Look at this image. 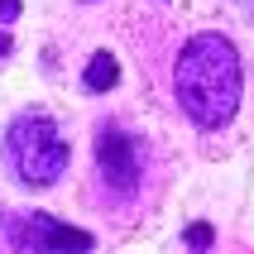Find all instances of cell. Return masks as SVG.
<instances>
[{
  "label": "cell",
  "instance_id": "1",
  "mask_svg": "<svg viewBox=\"0 0 254 254\" xmlns=\"http://www.w3.org/2000/svg\"><path fill=\"white\" fill-rule=\"evenodd\" d=\"M173 96H178V111L197 129H226L245 101L240 48L216 29L192 34L173 63Z\"/></svg>",
  "mask_w": 254,
  "mask_h": 254
},
{
  "label": "cell",
  "instance_id": "9",
  "mask_svg": "<svg viewBox=\"0 0 254 254\" xmlns=\"http://www.w3.org/2000/svg\"><path fill=\"white\" fill-rule=\"evenodd\" d=\"M240 5H245V10H250V14H254V0H240Z\"/></svg>",
  "mask_w": 254,
  "mask_h": 254
},
{
  "label": "cell",
  "instance_id": "3",
  "mask_svg": "<svg viewBox=\"0 0 254 254\" xmlns=\"http://www.w3.org/2000/svg\"><path fill=\"white\" fill-rule=\"evenodd\" d=\"M5 240L14 254H91L96 235L82 226H67L48 211H14L5 216Z\"/></svg>",
  "mask_w": 254,
  "mask_h": 254
},
{
  "label": "cell",
  "instance_id": "8",
  "mask_svg": "<svg viewBox=\"0 0 254 254\" xmlns=\"http://www.w3.org/2000/svg\"><path fill=\"white\" fill-rule=\"evenodd\" d=\"M14 53V34H10V29H0V58H10Z\"/></svg>",
  "mask_w": 254,
  "mask_h": 254
},
{
  "label": "cell",
  "instance_id": "6",
  "mask_svg": "<svg viewBox=\"0 0 254 254\" xmlns=\"http://www.w3.org/2000/svg\"><path fill=\"white\" fill-rule=\"evenodd\" d=\"M211 240H216V230L206 226V221H192V226H183V245H187V250L206 254V250H211Z\"/></svg>",
  "mask_w": 254,
  "mask_h": 254
},
{
  "label": "cell",
  "instance_id": "10",
  "mask_svg": "<svg viewBox=\"0 0 254 254\" xmlns=\"http://www.w3.org/2000/svg\"><path fill=\"white\" fill-rule=\"evenodd\" d=\"M0 226H5V216H0Z\"/></svg>",
  "mask_w": 254,
  "mask_h": 254
},
{
  "label": "cell",
  "instance_id": "2",
  "mask_svg": "<svg viewBox=\"0 0 254 254\" xmlns=\"http://www.w3.org/2000/svg\"><path fill=\"white\" fill-rule=\"evenodd\" d=\"M5 158L24 187H53L67 178L72 149L48 111H19L5 129Z\"/></svg>",
  "mask_w": 254,
  "mask_h": 254
},
{
  "label": "cell",
  "instance_id": "4",
  "mask_svg": "<svg viewBox=\"0 0 254 254\" xmlns=\"http://www.w3.org/2000/svg\"><path fill=\"white\" fill-rule=\"evenodd\" d=\"M96 173L101 183L111 187L115 197H134L139 192V178H144V144L139 134L120 129L115 120L96 129Z\"/></svg>",
  "mask_w": 254,
  "mask_h": 254
},
{
  "label": "cell",
  "instance_id": "5",
  "mask_svg": "<svg viewBox=\"0 0 254 254\" xmlns=\"http://www.w3.org/2000/svg\"><path fill=\"white\" fill-rule=\"evenodd\" d=\"M115 86H120V58H115L111 48H96V53L86 58V67H82V91L106 96Z\"/></svg>",
  "mask_w": 254,
  "mask_h": 254
},
{
  "label": "cell",
  "instance_id": "7",
  "mask_svg": "<svg viewBox=\"0 0 254 254\" xmlns=\"http://www.w3.org/2000/svg\"><path fill=\"white\" fill-rule=\"evenodd\" d=\"M19 14H24V0H0V29H10Z\"/></svg>",
  "mask_w": 254,
  "mask_h": 254
}]
</instances>
